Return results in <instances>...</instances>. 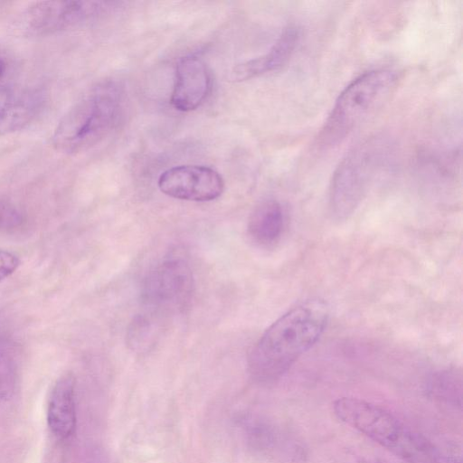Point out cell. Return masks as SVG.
<instances>
[{
	"label": "cell",
	"mask_w": 463,
	"mask_h": 463,
	"mask_svg": "<svg viewBox=\"0 0 463 463\" xmlns=\"http://www.w3.org/2000/svg\"><path fill=\"white\" fill-rule=\"evenodd\" d=\"M75 378L71 373L61 376L51 391L47 422L59 439L69 438L76 427Z\"/></svg>",
	"instance_id": "cell-11"
},
{
	"label": "cell",
	"mask_w": 463,
	"mask_h": 463,
	"mask_svg": "<svg viewBox=\"0 0 463 463\" xmlns=\"http://www.w3.org/2000/svg\"><path fill=\"white\" fill-rule=\"evenodd\" d=\"M119 99L116 88L101 84L78 100L60 118L52 142L56 150L76 154L100 141L116 124Z\"/></svg>",
	"instance_id": "cell-4"
},
{
	"label": "cell",
	"mask_w": 463,
	"mask_h": 463,
	"mask_svg": "<svg viewBox=\"0 0 463 463\" xmlns=\"http://www.w3.org/2000/svg\"><path fill=\"white\" fill-rule=\"evenodd\" d=\"M430 394L449 406L461 407L462 378L457 370H445L434 374L428 385Z\"/></svg>",
	"instance_id": "cell-14"
},
{
	"label": "cell",
	"mask_w": 463,
	"mask_h": 463,
	"mask_svg": "<svg viewBox=\"0 0 463 463\" xmlns=\"http://www.w3.org/2000/svg\"><path fill=\"white\" fill-rule=\"evenodd\" d=\"M389 152L385 139L375 137L354 146L334 172L329 205L337 220L348 218L358 207Z\"/></svg>",
	"instance_id": "cell-5"
},
{
	"label": "cell",
	"mask_w": 463,
	"mask_h": 463,
	"mask_svg": "<svg viewBox=\"0 0 463 463\" xmlns=\"http://www.w3.org/2000/svg\"><path fill=\"white\" fill-rule=\"evenodd\" d=\"M12 67L11 58L7 52L0 46V84L7 77Z\"/></svg>",
	"instance_id": "cell-18"
},
{
	"label": "cell",
	"mask_w": 463,
	"mask_h": 463,
	"mask_svg": "<svg viewBox=\"0 0 463 463\" xmlns=\"http://www.w3.org/2000/svg\"><path fill=\"white\" fill-rule=\"evenodd\" d=\"M158 187L165 194L193 202L213 201L223 192L224 183L218 172L204 165H179L163 172Z\"/></svg>",
	"instance_id": "cell-8"
},
{
	"label": "cell",
	"mask_w": 463,
	"mask_h": 463,
	"mask_svg": "<svg viewBox=\"0 0 463 463\" xmlns=\"http://www.w3.org/2000/svg\"><path fill=\"white\" fill-rule=\"evenodd\" d=\"M333 411L342 422L408 463H461L460 457L440 449L379 405L341 397Z\"/></svg>",
	"instance_id": "cell-2"
},
{
	"label": "cell",
	"mask_w": 463,
	"mask_h": 463,
	"mask_svg": "<svg viewBox=\"0 0 463 463\" xmlns=\"http://www.w3.org/2000/svg\"><path fill=\"white\" fill-rule=\"evenodd\" d=\"M44 96L35 88L0 84V137L20 130L41 113Z\"/></svg>",
	"instance_id": "cell-9"
},
{
	"label": "cell",
	"mask_w": 463,
	"mask_h": 463,
	"mask_svg": "<svg viewBox=\"0 0 463 463\" xmlns=\"http://www.w3.org/2000/svg\"><path fill=\"white\" fill-rule=\"evenodd\" d=\"M194 289L193 272L182 259H169L151 269L143 282L141 298L155 312L181 311Z\"/></svg>",
	"instance_id": "cell-6"
},
{
	"label": "cell",
	"mask_w": 463,
	"mask_h": 463,
	"mask_svg": "<svg viewBox=\"0 0 463 463\" xmlns=\"http://www.w3.org/2000/svg\"><path fill=\"white\" fill-rule=\"evenodd\" d=\"M97 2H35L19 18L20 28L30 35H48L77 26L102 8Z\"/></svg>",
	"instance_id": "cell-7"
},
{
	"label": "cell",
	"mask_w": 463,
	"mask_h": 463,
	"mask_svg": "<svg viewBox=\"0 0 463 463\" xmlns=\"http://www.w3.org/2000/svg\"><path fill=\"white\" fill-rule=\"evenodd\" d=\"M285 222L282 205L275 199H265L251 212L248 222V234L260 246L274 244L280 238Z\"/></svg>",
	"instance_id": "cell-13"
},
{
	"label": "cell",
	"mask_w": 463,
	"mask_h": 463,
	"mask_svg": "<svg viewBox=\"0 0 463 463\" xmlns=\"http://www.w3.org/2000/svg\"><path fill=\"white\" fill-rule=\"evenodd\" d=\"M18 350L9 339L0 338V399L14 394L18 381Z\"/></svg>",
	"instance_id": "cell-15"
},
{
	"label": "cell",
	"mask_w": 463,
	"mask_h": 463,
	"mask_svg": "<svg viewBox=\"0 0 463 463\" xmlns=\"http://www.w3.org/2000/svg\"><path fill=\"white\" fill-rule=\"evenodd\" d=\"M156 333V325L150 317L137 316L128 329V344L135 350L146 349L152 344Z\"/></svg>",
	"instance_id": "cell-16"
},
{
	"label": "cell",
	"mask_w": 463,
	"mask_h": 463,
	"mask_svg": "<svg viewBox=\"0 0 463 463\" xmlns=\"http://www.w3.org/2000/svg\"><path fill=\"white\" fill-rule=\"evenodd\" d=\"M20 260L14 253L0 250V283L10 277L19 267Z\"/></svg>",
	"instance_id": "cell-17"
},
{
	"label": "cell",
	"mask_w": 463,
	"mask_h": 463,
	"mask_svg": "<svg viewBox=\"0 0 463 463\" xmlns=\"http://www.w3.org/2000/svg\"><path fill=\"white\" fill-rule=\"evenodd\" d=\"M210 86L211 78L203 61L194 55L184 56L176 63L170 102L177 110H194L206 99Z\"/></svg>",
	"instance_id": "cell-10"
},
{
	"label": "cell",
	"mask_w": 463,
	"mask_h": 463,
	"mask_svg": "<svg viewBox=\"0 0 463 463\" xmlns=\"http://www.w3.org/2000/svg\"><path fill=\"white\" fill-rule=\"evenodd\" d=\"M398 83L389 68L367 71L354 79L338 95L317 137L321 148L333 147L377 113Z\"/></svg>",
	"instance_id": "cell-3"
},
{
	"label": "cell",
	"mask_w": 463,
	"mask_h": 463,
	"mask_svg": "<svg viewBox=\"0 0 463 463\" xmlns=\"http://www.w3.org/2000/svg\"><path fill=\"white\" fill-rule=\"evenodd\" d=\"M329 317L326 304L318 299L303 302L273 322L248 357L250 376L260 383L279 380L319 339Z\"/></svg>",
	"instance_id": "cell-1"
},
{
	"label": "cell",
	"mask_w": 463,
	"mask_h": 463,
	"mask_svg": "<svg viewBox=\"0 0 463 463\" xmlns=\"http://www.w3.org/2000/svg\"><path fill=\"white\" fill-rule=\"evenodd\" d=\"M299 36L298 27H286L268 52L236 65L231 73L232 80H246L279 69L291 57Z\"/></svg>",
	"instance_id": "cell-12"
}]
</instances>
